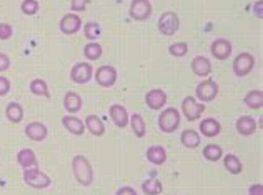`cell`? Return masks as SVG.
<instances>
[{
    "label": "cell",
    "mask_w": 263,
    "mask_h": 195,
    "mask_svg": "<svg viewBox=\"0 0 263 195\" xmlns=\"http://www.w3.org/2000/svg\"><path fill=\"white\" fill-rule=\"evenodd\" d=\"M253 67H255V57L250 52L238 54L237 57L233 59V64H232L233 74L237 75V77H247V75L253 70Z\"/></svg>",
    "instance_id": "cell-4"
},
{
    "label": "cell",
    "mask_w": 263,
    "mask_h": 195,
    "mask_svg": "<svg viewBox=\"0 0 263 195\" xmlns=\"http://www.w3.org/2000/svg\"><path fill=\"white\" fill-rule=\"evenodd\" d=\"M5 115L12 123H20L24 120V109L18 102H10L9 105L5 107Z\"/></svg>",
    "instance_id": "cell-26"
},
{
    "label": "cell",
    "mask_w": 263,
    "mask_h": 195,
    "mask_svg": "<svg viewBox=\"0 0 263 195\" xmlns=\"http://www.w3.org/2000/svg\"><path fill=\"white\" fill-rule=\"evenodd\" d=\"M223 165L225 169L233 173V175H238V173H241V170H243V164H241V160L235 155V154H228L223 157Z\"/></svg>",
    "instance_id": "cell-28"
},
{
    "label": "cell",
    "mask_w": 263,
    "mask_h": 195,
    "mask_svg": "<svg viewBox=\"0 0 263 195\" xmlns=\"http://www.w3.org/2000/svg\"><path fill=\"white\" fill-rule=\"evenodd\" d=\"M84 123H85V130H88L90 134L95 137H102L105 134V125H103L102 118L99 115H87Z\"/></svg>",
    "instance_id": "cell-22"
},
{
    "label": "cell",
    "mask_w": 263,
    "mask_h": 195,
    "mask_svg": "<svg viewBox=\"0 0 263 195\" xmlns=\"http://www.w3.org/2000/svg\"><path fill=\"white\" fill-rule=\"evenodd\" d=\"M245 105L252 110H260L263 107V92L261 90H250L247 95H245Z\"/></svg>",
    "instance_id": "cell-27"
},
{
    "label": "cell",
    "mask_w": 263,
    "mask_h": 195,
    "mask_svg": "<svg viewBox=\"0 0 263 195\" xmlns=\"http://www.w3.org/2000/svg\"><path fill=\"white\" fill-rule=\"evenodd\" d=\"M25 135L33 142H44L48 135L47 125L42 122H30L29 125H25Z\"/></svg>",
    "instance_id": "cell-14"
},
{
    "label": "cell",
    "mask_w": 263,
    "mask_h": 195,
    "mask_svg": "<svg viewBox=\"0 0 263 195\" xmlns=\"http://www.w3.org/2000/svg\"><path fill=\"white\" fill-rule=\"evenodd\" d=\"M13 36V29L10 24L2 22L0 24V40H9Z\"/></svg>",
    "instance_id": "cell-36"
},
{
    "label": "cell",
    "mask_w": 263,
    "mask_h": 195,
    "mask_svg": "<svg viewBox=\"0 0 263 195\" xmlns=\"http://www.w3.org/2000/svg\"><path fill=\"white\" fill-rule=\"evenodd\" d=\"M100 33H102V30H100V25H99V24H95V22H87V24L84 25V36H85V39L95 42V39H99V37H100Z\"/></svg>",
    "instance_id": "cell-33"
},
{
    "label": "cell",
    "mask_w": 263,
    "mask_h": 195,
    "mask_svg": "<svg viewBox=\"0 0 263 195\" xmlns=\"http://www.w3.org/2000/svg\"><path fill=\"white\" fill-rule=\"evenodd\" d=\"M20 10L25 15H35V13L40 10V5L37 0H24L22 5H20Z\"/></svg>",
    "instance_id": "cell-35"
},
{
    "label": "cell",
    "mask_w": 263,
    "mask_h": 195,
    "mask_svg": "<svg viewBox=\"0 0 263 195\" xmlns=\"http://www.w3.org/2000/svg\"><path fill=\"white\" fill-rule=\"evenodd\" d=\"M152 2L150 0H132L128 15L130 19L137 20V22H143L152 15Z\"/></svg>",
    "instance_id": "cell-9"
},
{
    "label": "cell",
    "mask_w": 263,
    "mask_h": 195,
    "mask_svg": "<svg viewBox=\"0 0 263 195\" xmlns=\"http://www.w3.org/2000/svg\"><path fill=\"white\" fill-rule=\"evenodd\" d=\"M147 160L154 165H163L167 162V150L162 145H152L147 149Z\"/></svg>",
    "instance_id": "cell-23"
},
{
    "label": "cell",
    "mask_w": 263,
    "mask_h": 195,
    "mask_svg": "<svg viewBox=\"0 0 263 195\" xmlns=\"http://www.w3.org/2000/svg\"><path fill=\"white\" fill-rule=\"evenodd\" d=\"M72 170L77 182L84 187H88L93 184V169L90 165L88 158L84 155H75L72 160Z\"/></svg>",
    "instance_id": "cell-1"
},
{
    "label": "cell",
    "mask_w": 263,
    "mask_h": 195,
    "mask_svg": "<svg viewBox=\"0 0 263 195\" xmlns=\"http://www.w3.org/2000/svg\"><path fill=\"white\" fill-rule=\"evenodd\" d=\"M93 79V67L88 62H79L75 64L70 70V80L79 85H85Z\"/></svg>",
    "instance_id": "cell-8"
},
{
    "label": "cell",
    "mask_w": 263,
    "mask_h": 195,
    "mask_svg": "<svg viewBox=\"0 0 263 195\" xmlns=\"http://www.w3.org/2000/svg\"><path fill=\"white\" fill-rule=\"evenodd\" d=\"M102 54H103V48L99 42H88V44L84 47V57L90 62L99 60L102 57Z\"/></svg>",
    "instance_id": "cell-30"
},
{
    "label": "cell",
    "mask_w": 263,
    "mask_h": 195,
    "mask_svg": "<svg viewBox=\"0 0 263 195\" xmlns=\"http://www.w3.org/2000/svg\"><path fill=\"white\" fill-rule=\"evenodd\" d=\"M10 68V57L7 54H0V72H7Z\"/></svg>",
    "instance_id": "cell-39"
},
{
    "label": "cell",
    "mask_w": 263,
    "mask_h": 195,
    "mask_svg": "<svg viewBox=\"0 0 263 195\" xmlns=\"http://www.w3.org/2000/svg\"><path fill=\"white\" fill-rule=\"evenodd\" d=\"M17 162L24 170L27 169H35L37 167V155L32 149H22L17 154Z\"/></svg>",
    "instance_id": "cell-21"
},
{
    "label": "cell",
    "mask_w": 263,
    "mask_h": 195,
    "mask_svg": "<svg viewBox=\"0 0 263 195\" xmlns=\"http://www.w3.org/2000/svg\"><path fill=\"white\" fill-rule=\"evenodd\" d=\"M60 32L65 33V36H75L80 29H82V19L77 13H65L64 17L60 19Z\"/></svg>",
    "instance_id": "cell-11"
},
{
    "label": "cell",
    "mask_w": 263,
    "mask_h": 195,
    "mask_svg": "<svg viewBox=\"0 0 263 195\" xmlns=\"http://www.w3.org/2000/svg\"><path fill=\"white\" fill-rule=\"evenodd\" d=\"M180 142L185 149H197L200 145V134L193 129H186L180 135Z\"/></svg>",
    "instance_id": "cell-25"
},
{
    "label": "cell",
    "mask_w": 263,
    "mask_h": 195,
    "mask_svg": "<svg viewBox=\"0 0 263 195\" xmlns=\"http://www.w3.org/2000/svg\"><path fill=\"white\" fill-rule=\"evenodd\" d=\"M202 155L206 160H210V162H218V160L223 157V150H221V147L217 144H209V145H205V147H203Z\"/></svg>",
    "instance_id": "cell-32"
},
{
    "label": "cell",
    "mask_w": 263,
    "mask_h": 195,
    "mask_svg": "<svg viewBox=\"0 0 263 195\" xmlns=\"http://www.w3.org/2000/svg\"><path fill=\"white\" fill-rule=\"evenodd\" d=\"M232 50H233L232 42L227 39H215L210 45V54L217 60H227L232 55Z\"/></svg>",
    "instance_id": "cell-12"
},
{
    "label": "cell",
    "mask_w": 263,
    "mask_h": 195,
    "mask_svg": "<svg viewBox=\"0 0 263 195\" xmlns=\"http://www.w3.org/2000/svg\"><path fill=\"white\" fill-rule=\"evenodd\" d=\"M235 129H237V132L240 135L243 137H250L253 135L255 132H257L258 129V123L255 122V118L250 117V115H241L237 118V123H235Z\"/></svg>",
    "instance_id": "cell-15"
},
{
    "label": "cell",
    "mask_w": 263,
    "mask_h": 195,
    "mask_svg": "<svg viewBox=\"0 0 263 195\" xmlns=\"http://www.w3.org/2000/svg\"><path fill=\"white\" fill-rule=\"evenodd\" d=\"M163 190V185L158 179H147L142 182V192L145 195H160Z\"/></svg>",
    "instance_id": "cell-29"
},
{
    "label": "cell",
    "mask_w": 263,
    "mask_h": 195,
    "mask_svg": "<svg viewBox=\"0 0 263 195\" xmlns=\"http://www.w3.org/2000/svg\"><path fill=\"white\" fill-rule=\"evenodd\" d=\"M24 182L32 189H47L52 185V179L42 170H39V167H35V169L24 170Z\"/></svg>",
    "instance_id": "cell-3"
},
{
    "label": "cell",
    "mask_w": 263,
    "mask_h": 195,
    "mask_svg": "<svg viewBox=\"0 0 263 195\" xmlns=\"http://www.w3.org/2000/svg\"><path fill=\"white\" fill-rule=\"evenodd\" d=\"M192 72L197 75V77H209L212 74V62L203 57V55H197L195 59L192 60Z\"/></svg>",
    "instance_id": "cell-18"
},
{
    "label": "cell",
    "mask_w": 263,
    "mask_h": 195,
    "mask_svg": "<svg viewBox=\"0 0 263 195\" xmlns=\"http://www.w3.org/2000/svg\"><path fill=\"white\" fill-rule=\"evenodd\" d=\"M62 125H64L65 130L70 132L72 135H84V132H85V123L75 115L62 117Z\"/></svg>",
    "instance_id": "cell-19"
},
{
    "label": "cell",
    "mask_w": 263,
    "mask_h": 195,
    "mask_svg": "<svg viewBox=\"0 0 263 195\" xmlns=\"http://www.w3.org/2000/svg\"><path fill=\"white\" fill-rule=\"evenodd\" d=\"M248 195H263V185L253 184L250 189H248Z\"/></svg>",
    "instance_id": "cell-40"
},
{
    "label": "cell",
    "mask_w": 263,
    "mask_h": 195,
    "mask_svg": "<svg viewBox=\"0 0 263 195\" xmlns=\"http://www.w3.org/2000/svg\"><path fill=\"white\" fill-rule=\"evenodd\" d=\"M82 105H84V102H82V97L77 94V92H73V90H70V92H67L64 95V107L68 114H77L82 110Z\"/></svg>",
    "instance_id": "cell-20"
},
{
    "label": "cell",
    "mask_w": 263,
    "mask_h": 195,
    "mask_svg": "<svg viewBox=\"0 0 263 195\" xmlns=\"http://www.w3.org/2000/svg\"><path fill=\"white\" fill-rule=\"evenodd\" d=\"M30 92L33 95H37V97H45V99H50V92H48V85H47V82L42 80V79H33L30 82Z\"/></svg>",
    "instance_id": "cell-31"
},
{
    "label": "cell",
    "mask_w": 263,
    "mask_h": 195,
    "mask_svg": "<svg viewBox=\"0 0 263 195\" xmlns=\"http://www.w3.org/2000/svg\"><path fill=\"white\" fill-rule=\"evenodd\" d=\"M168 52L170 55H174V57L182 59L189 54V44H185V42H175V44H172L168 47Z\"/></svg>",
    "instance_id": "cell-34"
},
{
    "label": "cell",
    "mask_w": 263,
    "mask_h": 195,
    "mask_svg": "<svg viewBox=\"0 0 263 195\" xmlns=\"http://www.w3.org/2000/svg\"><path fill=\"white\" fill-rule=\"evenodd\" d=\"M198 130H200V134H202L203 137L213 138V137H217L221 132V125H220L218 120H215V118L206 117V118H203L202 122H200Z\"/></svg>",
    "instance_id": "cell-17"
},
{
    "label": "cell",
    "mask_w": 263,
    "mask_h": 195,
    "mask_svg": "<svg viewBox=\"0 0 263 195\" xmlns=\"http://www.w3.org/2000/svg\"><path fill=\"white\" fill-rule=\"evenodd\" d=\"M117 70L112 65H102L95 70V82L103 88H110L115 85L117 82Z\"/></svg>",
    "instance_id": "cell-10"
},
{
    "label": "cell",
    "mask_w": 263,
    "mask_h": 195,
    "mask_svg": "<svg viewBox=\"0 0 263 195\" xmlns=\"http://www.w3.org/2000/svg\"><path fill=\"white\" fill-rule=\"evenodd\" d=\"M128 123H130L132 132H134L137 138H143L147 135V125H145V120L140 114H132L128 118Z\"/></svg>",
    "instance_id": "cell-24"
},
{
    "label": "cell",
    "mask_w": 263,
    "mask_h": 195,
    "mask_svg": "<svg viewBox=\"0 0 263 195\" xmlns=\"http://www.w3.org/2000/svg\"><path fill=\"white\" fill-rule=\"evenodd\" d=\"M167 94L162 88H152L150 92L145 95V103L152 110H162L167 103Z\"/></svg>",
    "instance_id": "cell-13"
},
{
    "label": "cell",
    "mask_w": 263,
    "mask_h": 195,
    "mask_svg": "<svg viewBox=\"0 0 263 195\" xmlns=\"http://www.w3.org/2000/svg\"><path fill=\"white\" fill-rule=\"evenodd\" d=\"M195 95H197L198 102H202V103L215 100L217 95H218V83L215 80H210V79L200 82L195 87Z\"/></svg>",
    "instance_id": "cell-7"
},
{
    "label": "cell",
    "mask_w": 263,
    "mask_h": 195,
    "mask_svg": "<svg viewBox=\"0 0 263 195\" xmlns=\"http://www.w3.org/2000/svg\"><path fill=\"white\" fill-rule=\"evenodd\" d=\"M180 120H182L180 110H177L175 107H168L158 115V129H160L163 134H174L180 127Z\"/></svg>",
    "instance_id": "cell-2"
},
{
    "label": "cell",
    "mask_w": 263,
    "mask_h": 195,
    "mask_svg": "<svg viewBox=\"0 0 263 195\" xmlns=\"http://www.w3.org/2000/svg\"><path fill=\"white\" fill-rule=\"evenodd\" d=\"M88 4H90V0H72L70 9L73 12H84Z\"/></svg>",
    "instance_id": "cell-37"
},
{
    "label": "cell",
    "mask_w": 263,
    "mask_h": 195,
    "mask_svg": "<svg viewBox=\"0 0 263 195\" xmlns=\"http://www.w3.org/2000/svg\"><path fill=\"white\" fill-rule=\"evenodd\" d=\"M157 27H158V30L162 32V36H174V33L178 32L180 29V19L175 12H165L160 15V19H158V22H157Z\"/></svg>",
    "instance_id": "cell-6"
},
{
    "label": "cell",
    "mask_w": 263,
    "mask_h": 195,
    "mask_svg": "<svg viewBox=\"0 0 263 195\" xmlns=\"http://www.w3.org/2000/svg\"><path fill=\"white\" fill-rule=\"evenodd\" d=\"M115 195H138L135 189H132V187H122L115 192Z\"/></svg>",
    "instance_id": "cell-41"
},
{
    "label": "cell",
    "mask_w": 263,
    "mask_h": 195,
    "mask_svg": "<svg viewBox=\"0 0 263 195\" xmlns=\"http://www.w3.org/2000/svg\"><path fill=\"white\" fill-rule=\"evenodd\" d=\"M205 112V103L198 102L193 97H185L182 100V114L185 115V118L189 122H195L202 118V114Z\"/></svg>",
    "instance_id": "cell-5"
},
{
    "label": "cell",
    "mask_w": 263,
    "mask_h": 195,
    "mask_svg": "<svg viewBox=\"0 0 263 195\" xmlns=\"http://www.w3.org/2000/svg\"><path fill=\"white\" fill-rule=\"evenodd\" d=\"M9 92H10V80L4 77V75H0V97L7 95Z\"/></svg>",
    "instance_id": "cell-38"
},
{
    "label": "cell",
    "mask_w": 263,
    "mask_h": 195,
    "mask_svg": "<svg viewBox=\"0 0 263 195\" xmlns=\"http://www.w3.org/2000/svg\"><path fill=\"white\" fill-rule=\"evenodd\" d=\"M108 114H110V118L114 120V123L117 125L119 129H125L127 125H128V112H127V109L120 105V103H114L112 107L108 109Z\"/></svg>",
    "instance_id": "cell-16"
}]
</instances>
